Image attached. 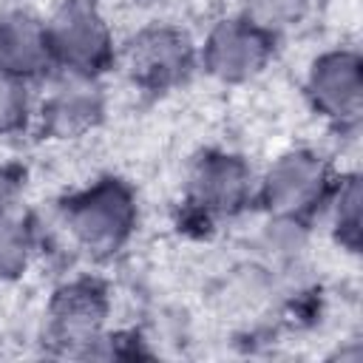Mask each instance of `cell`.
<instances>
[{"label": "cell", "mask_w": 363, "mask_h": 363, "mask_svg": "<svg viewBox=\"0 0 363 363\" xmlns=\"http://www.w3.org/2000/svg\"><path fill=\"white\" fill-rule=\"evenodd\" d=\"M301 0H255L258 14L267 20H281V17H292L298 11Z\"/></svg>", "instance_id": "ba28073f"}, {"label": "cell", "mask_w": 363, "mask_h": 363, "mask_svg": "<svg viewBox=\"0 0 363 363\" xmlns=\"http://www.w3.org/2000/svg\"><path fill=\"white\" fill-rule=\"evenodd\" d=\"M60 23H62L60 26V40L65 43V48L74 57L88 60V57H94L99 51V31H96V26H94L88 11H79V9L65 11V17Z\"/></svg>", "instance_id": "5b68a950"}, {"label": "cell", "mask_w": 363, "mask_h": 363, "mask_svg": "<svg viewBox=\"0 0 363 363\" xmlns=\"http://www.w3.org/2000/svg\"><path fill=\"white\" fill-rule=\"evenodd\" d=\"M216 65L224 71V74H238V71H247L255 65L258 60V43L252 37H247L244 31H224L218 40H216Z\"/></svg>", "instance_id": "277c9868"}, {"label": "cell", "mask_w": 363, "mask_h": 363, "mask_svg": "<svg viewBox=\"0 0 363 363\" xmlns=\"http://www.w3.org/2000/svg\"><path fill=\"white\" fill-rule=\"evenodd\" d=\"M11 91H14V88L0 79V122H6V119L11 116V105H14V94H11Z\"/></svg>", "instance_id": "9c48e42d"}, {"label": "cell", "mask_w": 363, "mask_h": 363, "mask_svg": "<svg viewBox=\"0 0 363 363\" xmlns=\"http://www.w3.org/2000/svg\"><path fill=\"white\" fill-rule=\"evenodd\" d=\"M318 176L320 173L315 162L303 156H289L286 162L278 164L275 176H269V196L281 207H301V201L315 190Z\"/></svg>", "instance_id": "6da1fadb"}, {"label": "cell", "mask_w": 363, "mask_h": 363, "mask_svg": "<svg viewBox=\"0 0 363 363\" xmlns=\"http://www.w3.org/2000/svg\"><path fill=\"white\" fill-rule=\"evenodd\" d=\"M125 221V207L113 196H99L88 201V207L77 216V230L85 235V241H111Z\"/></svg>", "instance_id": "3957f363"}, {"label": "cell", "mask_w": 363, "mask_h": 363, "mask_svg": "<svg viewBox=\"0 0 363 363\" xmlns=\"http://www.w3.org/2000/svg\"><path fill=\"white\" fill-rule=\"evenodd\" d=\"M23 23L6 28L3 37H0V60H6L9 65H28L40 51L37 48L40 43H37L34 31L28 26H23Z\"/></svg>", "instance_id": "8992f818"}, {"label": "cell", "mask_w": 363, "mask_h": 363, "mask_svg": "<svg viewBox=\"0 0 363 363\" xmlns=\"http://www.w3.org/2000/svg\"><path fill=\"white\" fill-rule=\"evenodd\" d=\"M315 94L320 96L323 105H332V108H340V111L352 108L357 102V71H354V65H349L340 57L323 62L320 71L315 74Z\"/></svg>", "instance_id": "7a4b0ae2"}, {"label": "cell", "mask_w": 363, "mask_h": 363, "mask_svg": "<svg viewBox=\"0 0 363 363\" xmlns=\"http://www.w3.org/2000/svg\"><path fill=\"white\" fill-rule=\"evenodd\" d=\"M136 54H139L142 71L167 74V71H173V65L179 62V43H176V40H167L164 34H156V37H150Z\"/></svg>", "instance_id": "52a82bcc"}]
</instances>
